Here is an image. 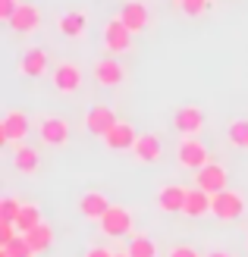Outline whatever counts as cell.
<instances>
[{"mask_svg":"<svg viewBox=\"0 0 248 257\" xmlns=\"http://www.w3.org/2000/svg\"><path fill=\"white\" fill-rule=\"evenodd\" d=\"M91 75H95V82H98L101 88H116V85L126 82V69H123V63L116 60V57L98 60L95 66H91Z\"/></svg>","mask_w":248,"mask_h":257,"instance_id":"cell-9","label":"cell"},{"mask_svg":"<svg viewBox=\"0 0 248 257\" xmlns=\"http://www.w3.org/2000/svg\"><path fill=\"white\" fill-rule=\"evenodd\" d=\"M101 41H104V50H107L110 57H120V54H129V50H132V32L126 29V22L120 16H113V19L104 22Z\"/></svg>","mask_w":248,"mask_h":257,"instance_id":"cell-1","label":"cell"},{"mask_svg":"<svg viewBox=\"0 0 248 257\" xmlns=\"http://www.w3.org/2000/svg\"><path fill=\"white\" fill-rule=\"evenodd\" d=\"M135 141H138V132L132 128V122H123V119L104 135V145H107L110 151H132Z\"/></svg>","mask_w":248,"mask_h":257,"instance_id":"cell-15","label":"cell"},{"mask_svg":"<svg viewBox=\"0 0 248 257\" xmlns=\"http://www.w3.org/2000/svg\"><path fill=\"white\" fill-rule=\"evenodd\" d=\"M116 122H120V119H116V113L107 104H95V107L85 113V128H88L91 135H98V138H104Z\"/></svg>","mask_w":248,"mask_h":257,"instance_id":"cell-11","label":"cell"},{"mask_svg":"<svg viewBox=\"0 0 248 257\" xmlns=\"http://www.w3.org/2000/svg\"><path fill=\"white\" fill-rule=\"evenodd\" d=\"M195 185L204 188L207 195H217V191L229 188V173L220 163H207V166H201V170L195 173Z\"/></svg>","mask_w":248,"mask_h":257,"instance_id":"cell-10","label":"cell"},{"mask_svg":"<svg viewBox=\"0 0 248 257\" xmlns=\"http://www.w3.org/2000/svg\"><path fill=\"white\" fill-rule=\"evenodd\" d=\"M211 201H214V195H207L204 188H189V198H186V207H182V213L186 216H192V220H198V216H204V213H211Z\"/></svg>","mask_w":248,"mask_h":257,"instance_id":"cell-21","label":"cell"},{"mask_svg":"<svg viewBox=\"0 0 248 257\" xmlns=\"http://www.w3.org/2000/svg\"><path fill=\"white\" fill-rule=\"evenodd\" d=\"M47 50L44 47H32L25 50V54L19 57V72L29 75V79H41V75H47Z\"/></svg>","mask_w":248,"mask_h":257,"instance_id":"cell-17","label":"cell"},{"mask_svg":"<svg viewBox=\"0 0 248 257\" xmlns=\"http://www.w3.org/2000/svg\"><path fill=\"white\" fill-rule=\"evenodd\" d=\"M167 257H201L198 251H195L192 245H176V248H170V254Z\"/></svg>","mask_w":248,"mask_h":257,"instance_id":"cell-31","label":"cell"},{"mask_svg":"<svg viewBox=\"0 0 248 257\" xmlns=\"http://www.w3.org/2000/svg\"><path fill=\"white\" fill-rule=\"evenodd\" d=\"M7 25H10L16 35H32V32L41 29V10H38L35 4H19L16 16H13Z\"/></svg>","mask_w":248,"mask_h":257,"instance_id":"cell-13","label":"cell"},{"mask_svg":"<svg viewBox=\"0 0 248 257\" xmlns=\"http://www.w3.org/2000/svg\"><path fill=\"white\" fill-rule=\"evenodd\" d=\"M16 238V223H0V248Z\"/></svg>","mask_w":248,"mask_h":257,"instance_id":"cell-30","label":"cell"},{"mask_svg":"<svg viewBox=\"0 0 248 257\" xmlns=\"http://www.w3.org/2000/svg\"><path fill=\"white\" fill-rule=\"evenodd\" d=\"M0 251H4V254H10V257H38V254L32 251V245H29V238H25L22 232H19L16 238H13L10 245H4Z\"/></svg>","mask_w":248,"mask_h":257,"instance_id":"cell-26","label":"cell"},{"mask_svg":"<svg viewBox=\"0 0 248 257\" xmlns=\"http://www.w3.org/2000/svg\"><path fill=\"white\" fill-rule=\"evenodd\" d=\"M160 154H163V145H160V138L154 135V132L138 135L135 148H132V157H135L138 163H157V160H160Z\"/></svg>","mask_w":248,"mask_h":257,"instance_id":"cell-18","label":"cell"},{"mask_svg":"<svg viewBox=\"0 0 248 257\" xmlns=\"http://www.w3.org/2000/svg\"><path fill=\"white\" fill-rule=\"evenodd\" d=\"M29 128H32V122H29V116H25L22 110H7L4 113V119H0V141L4 145H22L25 138H29Z\"/></svg>","mask_w":248,"mask_h":257,"instance_id":"cell-4","label":"cell"},{"mask_svg":"<svg viewBox=\"0 0 248 257\" xmlns=\"http://www.w3.org/2000/svg\"><path fill=\"white\" fill-rule=\"evenodd\" d=\"M50 82H54V88L60 94H75L82 88V69L75 66V63H57L54 69H50Z\"/></svg>","mask_w":248,"mask_h":257,"instance_id":"cell-7","label":"cell"},{"mask_svg":"<svg viewBox=\"0 0 248 257\" xmlns=\"http://www.w3.org/2000/svg\"><path fill=\"white\" fill-rule=\"evenodd\" d=\"M173 4H182V0H173Z\"/></svg>","mask_w":248,"mask_h":257,"instance_id":"cell-36","label":"cell"},{"mask_svg":"<svg viewBox=\"0 0 248 257\" xmlns=\"http://www.w3.org/2000/svg\"><path fill=\"white\" fill-rule=\"evenodd\" d=\"M19 10V0H0V22H10Z\"/></svg>","mask_w":248,"mask_h":257,"instance_id":"cell-29","label":"cell"},{"mask_svg":"<svg viewBox=\"0 0 248 257\" xmlns=\"http://www.w3.org/2000/svg\"><path fill=\"white\" fill-rule=\"evenodd\" d=\"M85 257H113V251H107V248H88Z\"/></svg>","mask_w":248,"mask_h":257,"instance_id":"cell-32","label":"cell"},{"mask_svg":"<svg viewBox=\"0 0 248 257\" xmlns=\"http://www.w3.org/2000/svg\"><path fill=\"white\" fill-rule=\"evenodd\" d=\"M226 138H229L232 148L248 151V119H232L229 128H226Z\"/></svg>","mask_w":248,"mask_h":257,"instance_id":"cell-24","label":"cell"},{"mask_svg":"<svg viewBox=\"0 0 248 257\" xmlns=\"http://www.w3.org/2000/svg\"><path fill=\"white\" fill-rule=\"evenodd\" d=\"M129 254L132 257H157V245H154L151 235H132V241H129Z\"/></svg>","mask_w":248,"mask_h":257,"instance_id":"cell-25","label":"cell"},{"mask_svg":"<svg viewBox=\"0 0 248 257\" xmlns=\"http://www.w3.org/2000/svg\"><path fill=\"white\" fill-rule=\"evenodd\" d=\"M107 210H110V201H107L104 191H85V195L79 198V213L85 216V220H101Z\"/></svg>","mask_w":248,"mask_h":257,"instance_id":"cell-19","label":"cell"},{"mask_svg":"<svg viewBox=\"0 0 248 257\" xmlns=\"http://www.w3.org/2000/svg\"><path fill=\"white\" fill-rule=\"evenodd\" d=\"M0 257H10V254H4V251H0Z\"/></svg>","mask_w":248,"mask_h":257,"instance_id":"cell-35","label":"cell"},{"mask_svg":"<svg viewBox=\"0 0 248 257\" xmlns=\"http://www.w3.org/2000/svg\"><path fill=\"white\" fill-rule=\"evenodd\" d=\"M211 257H232V254H226V251H214Z\"/></svg>","mask_w":248,"mask_h":257,"instance_id":"cell-33","label":"cell"},{"mask_svg":"<svg viewBox=\"0 0 248 257\" xmlns=\"http://www.w3.org/2000/svg\"><path fill=\"white\" fill-rule=\"evenodd\" d=\"M13 166H16L19 173H25V176H35L38 166H41V157H38L35 148H29L22 141V145H13Z\"/></svg>","mask_w":248,"mask_h":257,"instance_id":"cell-20","label":"cell"},{"mask_svg":"<svg viewBox=\"0 0 248 257\" xmlns=\"http://www.w3.org/2000/svg\"><path fill=\"white\" fill-rule=\"evenodd\" d=\"M25 238H29V245H32V251H35V254H44V251H50V248H54V241H57L54 229H50L47 223L35 226L32 232H25Z\"/></svg>","mask_w":248,"mask_h":257,"instance_id":"cell-22","label":"cell"},{"mask_svg":"<svg viewBox=\"0 0 248 257\" xmlns=\"http://www.w3.org/2000/svg\"><path fill=\"white\" fill-rule=\"evenodd\" d=\"M57 29L63 38H85L88 35V13L85 10H69L57 16Z\"/></svg>","mask_w":248,"mask_h":257,"instance_id":"cell-16","label":"cell"},{"mask_svg":"<svg viewBox=\"0 0 248 257\" xmlns=\"http://www.w3.org/2000/svg\"><path fill=\"white\" fill-rule=\"evenodd\" d=\"M44 220H41V210H38V204H22V210H19V216H16V229L25 235V232H32L35 226H41Z\"/></svg>","mask_w":248,"mask_h":257,"instance_id":"cell-23","label":"cell"},{"mask_svg":"<svg viewBox=\"0 0 248 257\" xmlns=\"http://www.w3.org/2000/svg\"><path fill=\"white\" fill-rule=\"evenodd\" d=\"M207 116H204V110L201 107H195V104H186V107H179L173 113V125H176V132L186 138V135H201V128H204Z\"/></svg>","mask_w":248,"mask_h":257,"instance_id":"cell-8","label":"cell"},{"mask_svg":"<svg viewBox=\"0 0 248 257\" xmlns=\"http://www.w3.org/2000/svg\"><path fill=\"white\" fill-rule=\"evenodd\" d=\"M211 213L217 216L220 223H236L239 216L245 213V198L239 195V191H232V188H223V191H217V195H214Z\"/></svg>","mask_w":248,"mask_h":257,"instance_id":"cell-2","label":"cell"},{"mask_svg":"<svg viewBox=\"0 0 248 257\" xmlns=\"http://www.w3.org/2000/svg\"><path fill=\"white\" fill-rule=\"evenodd\" d=\"M19 210H22V201L16 195H7L4 201H0V223H16Z\"/></svg>","mask_w":248,"mask_h":257,"instance_id":"cell-27","label":"cell"},{"mask_svg":"<svg viewBox=\"0 0 248 257\" xmlns=\"http://www.w3.org/2000/svg\"><path fill=\"white\" fill-rule=\"evenodd\" d=\"M38 138L47 148H63L69 141V122L63 116H44L38 122Z\"/></svg>","mask_w":248,"mask_h":257,"instance_id":"cell-6","label":"cell"},{"mask_svg":"<svg viewBox=\"0 0 248 257\" xmlns=\"http://www.w3.org/2000/svg\"><path fill=\"white\" fill-rule=\"evenodd\" d=\"M186 198H189V188L186 185H160L157 188V207L163 213H182V207H186Z\"/></svg>","mask_w":248,"mask_h":257,"instance_id":"cell-14","label":"cell"},{"mask_svg":"<svg viewBox=\"0 0 248 257\" xmlns=\"http://www.w3.org/2000/svg\"><path fill=\"white\" fill-rule=\"evenodd\" d=\"M207 4H211V0H182L179 7H182V13H186V16L195 19V16H201V13L207 10Z\"/></svg>","mask_w":248,"mask_h":257,"instance_id":"cell-28","label":"cell"},{"mask_svg":"<svg viewBox=\"0 0 248 257\" xmlns=\"http://www.w3.org/2000/svg\"><path fill=\"white\" fill-rule=\"evenodd\" d=\"M98 226H101V232L104 235H110V238H123V235H129L132 232V210L129 207H120V204H110V210L98 220Z\"/></svg>","mask_w":248,"mask_h":257,"instance_id":"cell-3","label":"cell"},{"mask_svg":"<svg viewBox=\"0 0 248 257\" xmlns=\"http://www.w3.org/2000/svg\"><path fill=\"white\" fill-rule=\"evenodd\" d=\"M176 157H179V166H186V170H192V173H198L201 166L211 163V157H207V148L201 145L198 135H186V138H182L179 148H176Z\"/></svg>","mask_w":248,"mask_h":257,"instance_id":"cell-5","label":"cell"},{"mask_svg":"<svg viewBox=\"0 0 248 257\" xmlns=\"http://www.w3.org/2000/svg\"><path fill=\"white\" fill-rule=\"evenodd\" d=\"M113 257H132V254H129V251H123V254H113Z\"/></svg>","mask_w":248,"mask_h":257,"instance_id":"cell-34","label":"cell"},{"mask_svg":"<svg viewBox=\"0 0 248 257\" xmlns=\"http://www.w3.org/2000/svg\"><path fill=\"white\" fill-rule=\"evenodd\" d=\"M120 19L126 22V29L138 35V32H145L148 29V22H151V10L141 4V0H126V4L120 7Z\"/></svg>","mask_w":248,"mask_h":257,"instance_id":"cell-12","label":"cell"}]
</instances>
